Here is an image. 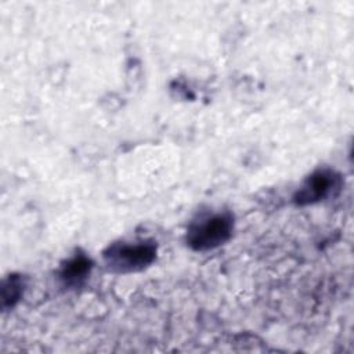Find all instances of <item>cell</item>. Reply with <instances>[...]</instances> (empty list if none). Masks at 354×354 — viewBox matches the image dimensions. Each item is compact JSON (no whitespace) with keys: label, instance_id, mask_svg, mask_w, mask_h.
Segmentation results:
<instances>
[{"label":"cell","instance_id":"6da1fadb","mask_svg":"<svg viewBox=\"0 0 354 354\" xmlns=\"http://www.w3.org/2000/svg\"><path fill=\"white\" fill-rule=\"evenodd\" d=\"M234 230V217L230 212H212L194 220L187 231V243L194 250L205 252L225 243Z\"/></svg>","mask_w":354,"mask_h":354},{"label":"cell","instance_id":"7a4b0ae2","mask_svg":"<svg viewBox=\"0 0 354 354\" xmlns=\"http://www.w3.org/2000/svg\"><path fill=\"white\" fill-rule=\"evenodd\" d=\"M156 256V245L151 241L115 242L104 252L106 266L116 272H134L149 266Z\"/></svg>","mask_w":354,"mask_h":354},{"label":"cell","instance_id":"3957f363","mask_svg":"<svg viewBox=\"0 0 354 354\" xmlns=\"http://www.w3.org/2000/svg\"><path fill=\"white\" fill-rule=\"evenodd\" d=\"M340 185V176L333 170L322 169L314 171L306 178L295 195L297 205H310L326 198L335 188Z\"/></svg>","mask_w":354,"mask_h":354},{"label":"cell","instance_id":"277c9868","mask_svg":"<svg viewBox=\"0 0 354 354\" xmlns=\"http://www.w3.org/2000/svg\"><path fill=\"white\" fill-rule=\"evenodd\" d=\"M91 261L87 256L79 253L69 259L61 270V279L65 285H79L90 272Z\"/></svg>","mask_w":354,"mask_h":354},{"label":"cell","instance_id":"5b68a950","mask_svg":"<svg viewBox=\"0 0 354 354\" xmlns=\"http://www.w3.org/2000/svg\"><path fill=\"white\" fill-rule=\"evenodd\" d=\"M22 292L21 278L17 275H11L3 285V306H14Z\"/></svg>","mask_w":354,"mask_h":354}]
</instances>
